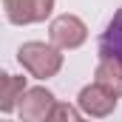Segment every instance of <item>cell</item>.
<instances>
[{"label": "cell", "instance_id": "obj_1", "mask_svg": "<svg viewBox=\"0 0 122 122\" xmlns=\"http://www.w3.org/2000/svg\"><path fill=\"white\" fill-rule=\"evenodd\" d=\"M17 62L29 71L31 77L37 80H48V77H57V71L62 68V51L54 48L51 43H23L17 48Z\"/></svg>", "mask_w": 122, "mask_h": 122}, {"label": "cell", "instance_id": "obj_2", "mask_svg": "<svg viewBox=\"0 0 122 122\" xmlns=\"http://www.w3.org/2000/svg\"><path fill=\"white\" fill-rule=\"evenodd\" d=\"M48 37H51V46H54V48L71 51V48H80V46L88 40V26H85L77 14H60V17L51 20Z\"/></svg>", "mask_w": 122, "mask_h": 122}, {"label": "cell", "instance_id": "obj_3", "mask_svg": "<svg viewBox=\"0 0 122 122\" xmlns=\"http://www.w3.org/2000/svg\"><path fill=\"white\" fill-rule=\"evenodd\" d=\"M3 9H6L9 23L31 26V23H43L51 14L54 0H3Z\"/></svg>", "mask_w": 122, "mask_h": 122}, {"label": "cell", "instance_id": "obj_4", "mask_svg": "<svg viewBox=\"0 0 122 122\" xmlns=\"http://www.w3.org/2000/svg\"><path fill=\"white\" fill-rule=\"evenodd\" d=\"M54 102L57 99L48 88H26V94L17 102V117H20V122H46Z\"/></svg>", "mask_w": 122, "mask_h": 122}, {"label": "cell", "instance_id": "obj_5", "mask_svg": "<svg viewBox=\"0 0 122 122\" xmlns=\"http://www.w3.org/2000/svg\"><path fill=\"white\" fill-rule=\"evenodd\" d=\"M77 108L94 119H102V117H111L117 111V99L111 94H105L99 85H85L77 97Z\"/></svg>", "mask_w": 122, "mask_h": 122}, {"label": "cell", "instance_id": "obj_6", "mask_svg": "<svg viewBox=\"0 0 122 122\" xmlns=\"http://www.w3.org/2000/svg\"><path fill=\"white\" fill-rule=\"evenodd\" d=\"M94 85H99L105 94L119 99L122 97V60L102 57L97 62V71H94Z\"/></svg>", "mask_w": 122, "mask_h": 122}, {"label": "cell", "instance_id": "obj_7", "mask_svg": "<svg viewBox=\"0 0 122 122\" xmlns=\"http://www.w3.org/2000/svg\"><path fill=\"white\" fill-rule=\"evenodd\" d=\"M97 54H99V60H102V57L122 60V9L111 17V23L105 26V31H102V34H99Z\"/></svg>", "mask_w": 122, "mask_h": 122}, {"label": "cell", "instance_id": "obj_8", "mask_svg": "<svg viewBox=\"0 0 122 122\" xmlns=\"http://www.w3.org/2000/svg\"><path fill=\"white\" fill-rule=\"evenodd\" d=\"M23 94H26V77H9V82L0 88V111L3 114L17 111V102Z\"/></svg>", "mask_w": 122, "mask_h": 122}, {"label": "cell", "instance_id": "obj_9", "mask_svg": "<svg viewBox=\"0 0 122 122\" xmlns=\"http://www.w3.org/2000/svg\"><path fill=\"white\" fill-rule=\"evenodd\" d=\"M46 122H82V119H80V111H77L74 105H68V102H54V108H51V114L46 117Z\"/></svg>", "mask_w": 122, "mask_h": 122}, {"label": "cell", "instance_id": "obj_10", "mask_svg": "<svg viewBox=\"0 0 122 122\" xmlns=\"http://www.w3.org/2000/svg\"><path fill=\"white\" fill-rule=\"evenodd\" d=\"M9 77H11V74H6V71H0V88H3L6 82H9Z\"/></svg>", "mask_w": 122, "mask_h": 122}]
</instances>
